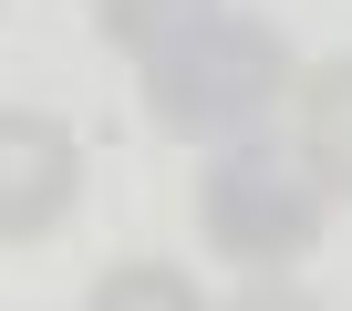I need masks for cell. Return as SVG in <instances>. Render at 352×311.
<instances>
[{
    "label": "cell",
    "mask_w": 352,
    "mask_h": 311,
    "mask_svg": "<svg viewBox=\"0 0 352 311\" xmlns=\"http://www.w3.org/2000/svg\"><path fill=\"white\" fill-rule=\"evenodd\" d=\"M218 11V0H94V32H104V52H124V63H155L176 32H197Z\"/></svg>",
    "instance_id": "5b68a950"
},
{
    "label": "cell",
    "mask_w": 352,
    "mask_h": 311,
    "mask_svg": "<svg viewBox=\"0 0 352 311\" xmlns=\"http://www.w3.org/2000/svg\"><path fill=\"white\" fill-rule=\"evenodd\" d=\"M321 228H331L321 177L300 167V156H280L270 135H239V145H218L208 167H197V239H208L228 270L270 280V270L311 259Z\"/></svg>",
    "instance_id": "7a4b0ae2"
},
{
    "label": "cell",
    "mask_w": 352,
    "mask_h": 311,
    "mask_svg": "<svg viewBox=\"0 0 352 311\" xmlns=\"http://www.w3.org/2000/svg\"><path fill=\"white\" fill-rule=\"evenodd\" d=\"M83 197V145L42 104H0V249H32Z\"/></svg>",
    "instance_id": "3957f363"
},
{
    "label": "cell",
    "mask_w": 352,
    "mask_h": 311,
    "mask_svg": "<svg viewBox=\"0 0 352 311\" xmlns=\"http://www.w3.org/2000/svg\"><path fill=\"white\" fill-rule=\"evenodd\" d=\"M83 311H208V301H197V280L176 270V259H114L83 290Z\"/></svg>",
    "instance_id": "8992f818"
},
{
    "label": "cell",
    "mask_w": 352,
    "mask_h": 311,
    "mask_svg": "<svg viewBox=\"0 0 352 311\" xmlns=\"http://www.w3.org/2000/svg\"><path fill=\"white\" fill-rule=\"evenodd\" d=\"M228 311H321V301H311L300 280H280V270H270V280H249V290H239Z\"/></svg>",
    "instance_id": "52a82bcc"
},
{
    "label": "cell",
    "mask_w": 352,
    "mask_h": 311,
    "mask_svg": "<svg viewBox=\"0 0 352 311\" xmlns=\"http://www.w3.org/2000/svg\"><path fill=\"white\" fill-rule=\"evenodd\" d=\"M290 156L321 177L331 208H352V52L300 63V94H290Z\"/></svg>",
    "instance_id": "277c9868"
},
{
    "label": "cell",
    "mask_w": 352,
    "mask_h": 311,
    "mask_svg": "<svg viewBox=\"0 0 352 311\" xmlns=\"http://www.w3.org/2000/svg\"><path fill=\"white\" fill-rule=\"evenodd\" d=\"M290 94H300V63H290L280 21H270V11H228V0L145 63V114H155V135H176V145H239V135H259Z\"/></svg>",
    "instance_id": "6da1fadb"
}]
</instances>
